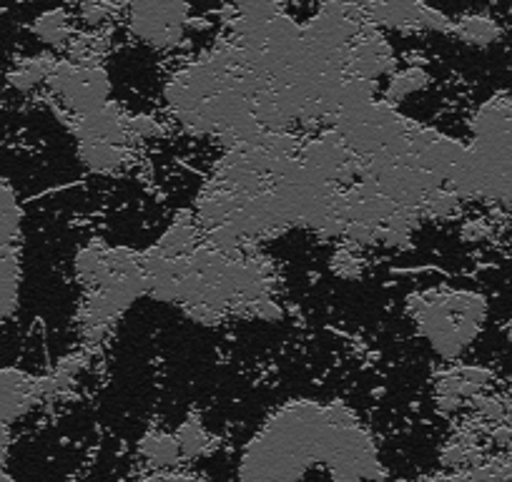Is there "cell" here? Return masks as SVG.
<instances>
[{
    "label": "cell",
    "mask_w": 512,
    "mask_h": 482,
    "mask_svg": "<svg viewBox=\"0 0 512 482\" xmlns=\"http://www.w3.org/2000/svg\"><path fill=\"white\" fill-rule=\"evenodd\" d=\"M327 467L332 482H384L377 442L342 402H284L259 425L236 460L239 482H302Z\"/></svg>",
    "instance_id": "cell-1"
},
{
    "label": "cell",
    "mask_w": 512,
    "mask_h": 482,
    "mask_svg": "<svg viewBox=\"0 0 512 482\" xmlns=\"http://www.w3.org/2000/svg\"><path fill=\"white\" fill-rule=\"evenodd\" d=\"M447 189L462 201H485L512 211V101H482L470 121L467 159Z\"/></svg>",
    "instance_id": "cell-2"
},
{
    "label": "cell",
    "mask_w": 512,
    "mask_h": 482,
    "mask_svg": "<svg viewBox=\"0 0 512 482\" xmlns=\"http://www.w3.org/2000/svg\"><path fill=\"white\" fill-rule=\"evenodd\" d=\"M410 317L427 347L445 362H460L480 339L490 317V302L475 289L440 287L417 294Z\"/></svg>",
    "instance_id": "cell-3"
},
{
    "label": "cell",
    "mask_w": 512,
    "mask_h": 482,
    "mask_svg": "<svg viewBox=\"0 0 512 482\" xmlns=\"http://www.w3.org/2000/svg\"><path fill=\"white\" fill-rule=\"evenodd\" d=\"M46 88L51 101H56V113L61 121L86 116L113 101L111 76L101 61H81L71 56L56 58Z\"/></svg>",
    "instance_id": "cell-4"
},
{
    "label": "cell",
    "mask_w": 512,
    "mask_h": 482,
    "mask_svg": "<svg viewBox=\"0 0 512 482\" xmlns=\"http://www.w3.org/2000/svg\"><path fill=\"white\" fill-rule=\"evenodd\" d=\"M23 204L0 184V324L16 314L23 287Z\"/></svg>",
    "instance_id": "cell-5"
},
{
    "label": "cell",
    "mask_w": 512,
    "mask_h": 482,
    "mask_svg": "<svg viewBox=\"0 0 512 482\" xmlns=\"http://www.w3.org/2000/svg\"><path fill=\"white\" fill-rule=\"evenodd\" d=\"M128 33L154 51H171L184 41L191 0H123Z\"/></svg>",
    "instance_id": "cell-6"
},
{
    "label": "cell",
    "mask_w": 512,
    "mask_h": 482,
    "mask_svg": "<svg viewBox=\"0 0 512 482\" xmlns=\"http://www.w3.org/2000/svg\"><path fill=\"white\" fill-rule=\"evenodd\" d=\"M46 402L43 377L18 367H0V450L11 442V427Z\"/></svg>",
    "instance_id": "cell-7"
},
{
    "label": "cell",
    "mask_w": 512,
    "mask_h": 482,
    "mask_svg": "<svg viewBox=\"0 0 512 482\" xmlns=\"http://www.w3.org/2000/svg\"><path fill=\"white\" fill-rule=\"evenodd\" d=\"M395 66V48L374 26L364 28L347 51V76L379 81V78L390 76Z\"/></svg>",
    "instance_id": "cell-8"
},
{
    "label": "cell",
    "mask_w": 512,
    "mask_h": 482,
    "mask_svg": "<svg viewBox=\"0 0 512 482\" xmlns=\"http://www.w3.org/2000/svg\"><path fill=\"white\" fill-rule=\"evenodd\" d=\"M492 372L482 365H452L437 377L435 397L442 412H457L460 407L472 405L475 397L490 387Z\"/></svg>",
    "instance_id": "cell-9"
},
{
    "label": "cell",
    "mask_w": 512,
    "mask_h": 482,
    "mask_svg": "<svg viewBox=\"0 0 512 482\" xmlns=\"http://www.w3.org/2000/svg\"><path fill=\"white\" fill-rule=\"evenodd\" d=\"M128 113L118 101H108L106 106L86 113L78 118H66L63 124L68 126L76 141H108V144L134 146L131 134H128Z\"/></svg>",
    "instance_id": "cell-10"
},
{
    "label": "cell",
    "mask_w": 512,
    "mask_h": 482,
    "mask_svg": "<svg viewBox=\"0 0 512 482\" xmlns=\"http://www.w3.org/2000/svg\"><path fill=\"white\" fill-rule=\"evenodd\" d=\"M199 244H204V231H201L199 221H196L194 211L184 209L174 216L169 226L164 229V234L156 239V244L151 249L164 257H189Z\"/></svg>",
    "instance_id": "cell-11"
},
{
    "label": "cell",
    "mask_w": 512,
    "mask_h": 482,
    "mask_svg": "<svg viewBox=\"0 0 512 482\" xmlns=\"http://www.w3.org/2000/svg\"><path fill=\"white\" fill-rule=\"evenodd\" d=\"M76 156L91 174L111 176L121 174L134 161V149L108 141H76Z\"/></svg>",
    "instance_id": "cell-12"
},
{
    "label": "cell",
    "mask_w": 512,
    "mask_h": 482,
    "mask_svg": "<svg viewBox=\"0 0 512 482\" xmlns=\"http://www.w3.org/2000/svg\"><path fill=\"white\" fill-rule=\"evenodd\" d=\"M139 457L154 472L176 470V467L184 462L181 460V450H179V442H176V435L166 430L146 432L139 442Z\"/></svg>",
    "instance_id": "cell-13"
},
{
    "label": "cell",
    "mask_w": 512,
    "mask_h": 482,
    "mask_svg": "<svg viewBox=\"0 0 512 482\" xmlns=\"http://www.w3.org/2000/svg\"><path fill=\"white\" fill-rule=\"evenodd\" d=\"M450 36L457 38L460 43H465V46L490 48L495 46V43H500L502 28L492 16H485V13H470V16L455 18Z\"/></svg>",
    "instance_id": "cell-14"
},
{
    "label": "cell",
    "mask_w": 512,
    "mask_h": 482,
    "mask_svg": "<svg viewBox=\"0 0 512 482\" xmlns=\"http://www.w3.org/2000/svg\"><path fill=\"white\" fill-rule=\"evenodd\" d=\"M33 33H36L38 41L53 48H68L76 38L73 18L63 8H51V11L41 13L33 23Z\"/></svg>",
    "instance_id": "cell-15"
},
{
    "label": "cell",
    "mask_w": 512,
    "mask_h": 482,
    "mask_svg": "<svg viewBox=\"0 0 512 482\" xmlns=\"http://www.w3.org/2000/svg\"><path fill=\"white\" fill-rule=\"evenodd\" d=\"M53 66H56V56H51V53L26 58V61H21L11 73H8V83H11L16 91L31 93L36 91V88L46 86Z\"/></svg>",
    "instance_id": "cell-16"
},
{
    "label": "cell",
    "mask_w": 512,
    "mask_h": 482,
    "mask_svg": "<svg viewBox=\"0 0 512 482\" xmlns=\"http://www.w3.org/2000/svg\"><path fill=\"white\" fill-rule=\"evenodd\" d=\"M387 78H390V81L384 86L382 98L384 101L395 103V106H400L402 101H407V98L415 96V93L425 91L427 83H430V73L422 66H405L400 68V71H392Z\"/></svg>",
    "instance_id": "cell-17"
},
{
    "label": "cell",
    "mask_w": 512,
    "mask_h": 482,
    "mask_svg": "<svg viewBox=\"0 0 512 482\" xmlns=\"http://www.w3.org/2000/svg\"><path fill=\"white\" fill-rule=\"evenodd\" d=\"M174 435H176V442H179L181 460L184 462L201 460V457H206L216 447L214 435H211L199 420H194V417L181 422V425L176 427Z\"/></svg>",
    "instance_id": "cell-18"
},
{
    "label": "cell",
    "mask_w": 512,
    "mask_h": 482,
    "mask_svg": "<svg viewBox=\"0 0 512 482\" xmlns=\"http://www.w3.org/2000/svg\"><path fill=\"white\" fill-rule=\"evenodd\" d=\"M462 204H465V201H462L455 191L447 189V186H440V189L430 191V194L425 196V201H422L420 206V214L422 219L447 221V219H455V216L460 214Z\"/></svg>",
    "instance_id": "cell-19"
},
{
    "label": "cell",
    "mask_w": 512,
    "mask_h": 482,
    "mask_svg": "<svg viewBox=\"0 0 512 482\" xmlns=\"http://www.w3.org/2000/svg\"><path fill=\"white\" fill-rule=\"evenodd\" d=\"M116 13L118 8L113 3H108V0H83L78 18L86 23L88 31H103L113 21Z\"/></svg>",
    "instance_id": "cell-20"
},
{
    "label": "cell",
    "mask_w": 512,
    "mask_h": 482,
    "mask_svg": "<svg viewBox=\"0 0 512 482\" xmlns=\"http://www.w3.org/2000/svg\"><path fill=\"white\" fill-rule=\"evenodd\" d=\"M362 257L359 249L349 247V244H339L337 252L332 254V272L342 279H357L362 274Z\"/></svg>",
    "instance_id": "cell-21"
},
{
    "label": "cell",
    "mask_w": 512,
    "mask_h": 482,
    "mask_svg": "<svg viewBox=\"0 0 512 482\" xmlns=\"http://www.w3.org/2000/svg\"><path fill=\"white\" fill-rule=\"evenodd\" d=\"M128 134L131 141H151L164 136V126L151 113H128Z\"/></svg>",
    "instance_id": "cell-22"
},
{
    "label": "cell",
    "mask_w": 512,
    "mask_h": 482,
    "mask_svg": "<svg viewBox=\"0 0 512 482\" xmlns=\"http://www.w3.org/2000/svg\"><path fill=\"white\" fill-rule=\"evenodd\" d=\"M144 482H204L201 477H196L194 472H184V470H159L154 472L151 477H146Z\"/></svg>",
    "instance_id": "cell-23"
},
{
    "label": "cell",
    "mask_w": 512,
    "mask_h": 482,
    "mask_svg": "<svg viewBox=\"0 0 512 482\" xmlns=\"http://www.w3.org/2000/svg\"><path fill=\"white\" fill-rule=\"evenodd\" d=\"M319 3H327V0H319ZM342 3H354V6H359L364 11V8H367L369 3H374V0H342Z\"/></svg>",
    "instance_id": "cell-24"
},
{
    "label": "cell",
    "mask_w": 512,
    "mask_h": 482,
    "mask_svg": "<svg viewBox=\"0 0 512 482\" xmlns=\"http://www.w3.org/2000/svg\"><path fill=\"white\" fill-rule=\"evenodd\" d=\"M422 482H455V477L452 475H435V477H427V480Z\"/></svg>",
    "instance_id": "cell-25"
},
{
    "label": "cell",
    "mask_w": 512,
    "mask_h": 482,
    "mask_svg": "<svg viewBox=\"0 0 512 482\" xmlns=\"http://www.w3.org/2000/svg\"><path fill=\"white\" fill-rule=\"evenodd\" d=\"M0 482H16V480H13L11 472H8L3 465H0Z\"/></svg>",
    "instance_id": "cell-26"
},
{
    "label": "cell",
    "mask_w": 512,
    "mask_h": 482,
    "mask_svg": "<svg viewBox=\"0 0 512 482\" xmlns=\"http://www.w3.org/2000/svg\"><path fill=\"white\" fill-rule=\"evenodd\" d=\"M505 334H507V339H510V342H512V322L505 327Z\"/></svg>",
    "instance_id": "cell-27"
},
{
    "label": "cell",
    "mask_w": 512,
    "mask_h": 482,
    "mask_svg": "<svg viewBox=\"0 0 512 482\" xmlns=\"http://www.w3.org/2000/svg\"><path fill=\"white\" fill-rule=\"evenodd\" d=\"M507 249H510V257H512V234H510V241H507Z\"/></svg>",
    "instance_id": "cell-28"
}]
</instances>
